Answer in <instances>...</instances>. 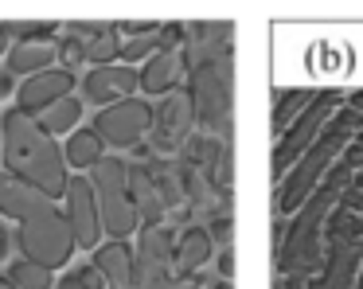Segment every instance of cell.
<instances>
[{"label":"cell","instance_id":"23","mask_svg":"<svg viewBox=\"0 0 363 289\" xmlns=\"http://www.w3.org/2000/svg\"><path fill=\"white\" fill-rule=\"evenodd\" d=\"M55 289H82V278H79V270H71L67 278H59V285Z\"/></svg>","mask_w":363,"mask_h":289},{"label":"cell","instance_id":"20","mask_svg":"<svg viewBox=\"0 0 363 289\" xmlns=\"http://www.w3.org/2000/svg\"><path fill=\"white\" fill-rule=\"evenodd\" d=\"M308 102H313V94H308V90H293L289 98L277 102V109H274V133H277V137H285V133H289L293 114H297V109H305Z\"/></svg>","mask_w":363,"mask_h":289},{"label":"cell","instance_id":"14","mask_svg":"<svg viewBox=\"0 0 363 289\" xmlns=\"http://www.w3.org/2000/svg\"><path fill=\"white\" fill-rule=\"evenodd\" d=\"M176 70H180L176 55L172 51H157L141 70V90L145 94H168L176 86Z\"/></svg>","mask_w":363,"mask_h":289},{"label":"cell","instance_id":"26","mask_svg":"<svg viewBox=\"0 0 363 289\" xmlns=\"http://www.w3.org/2000/svg\"><path fill=\"white\" fill-rule=\"evenodd\" d=\"M355 187H363V172H359V176H355Z\"/></svg>","mask_w":363,"mask_h":289},{"label":"cell","instance_id":"1","mask_svg":"<svg viewBox=\"0 0 363 289\" xmlns=\"http://www.w3.org/2000/svg\"><path fill=\"white\" fill-rule=\"evenodd\" d=\"M0 211L9 219H16V246L24 258L59 270L74 250V231L71 219L55 207L48 192L16 180L12 172L0 176Z\"/></svg>","mask_w":363,"mask_h":289},{"label":"cell","instance_id":"27","mask_svg":"<svg viewBox=\"0 0 363 289\" xmlns=\"http://www.w3.org/2000/svg\"><path fill=\"white\" fill-rule=\"evenodd\" d=\"M0 160H4V137H0Z\"/></svg>","mask_w":363,"mask_h":289},{"label":"cell","instance_id":"21","mask_svg":"<svg viewBox=\"0 0 363 289\" xmlns=\"http://www.w3.org/2000/svg\"><path fill=\"white\" fill-rule=\"evenodd\" d=\"M157 51H160V31H157V36L129 39V43L121 47V59H125V67H133V62H141V59H152Z\"/></svg>","mask_w":363,"mask_h":289},{"label":"cell","instance_id":"24","mask_svg":"<svg viewBox=\"0 0 363 289\" xmlns=\"http://www.w3.org/2000/svg\"><path fill=\"white\" fill-rule=\"evenodd\" d=\"M352 109H355V114H363V90L352 94Z\"/></svg>","mask_w":363,"mask_h":289},{"label":"cell","instance_id":"11","mask_svg":"<svg viewBox=\"0 0 363 289\" xmlns=\"http://www.w3.org/2000/svg\"><path fill=\"white\" fill-rule=\"evenodd\" d=\"M94 266L106 273V281H113V289H129L133 285V254H129L125 242H106V246H98L94 254Z\"/></svg>","mask_w":363,"mask_h":289},{"label":"cell","instance_id":"4","mask_svg":"<svg viewBox=\"0 0 363 289\" xmlns=\"http://www.w3.org/2000/svg\"><path fill=\"white\" fill-rule=\"evenodd\" d=\"M152 109L149 102L141 98H125V102H113V106H106L102 114L94 117V133L102 137L106 148H133L141 145V137L152 129Z\"/></svg>","mask_w":363,"mask_h":289},{"label":"cell","instance_id":"18","mask_svg":"<svg viewBox=\"0 0 363 289\" xmlns=\"http://www.w3.org/2000/svg\"><path fill=\"white\" fill-rule=\"evenodd\" d=\"M55 28L59 23H48V20H35V23H0L4 36H12L16 43H51L55 39Z\"/></svg>","mask_w":363,"mask_h":289},{"label":"cell","instance_id":"5","mask_svg":"<svg viewBox=\"0 0 363 289\" xmlns=\"http://www.w3.org/2000/svg\"><path fill=\"white\" fill-rule=\"evenodd\" d=\"M71 90H74V75H71V70H67V67H51V70H43V75H32V78L20 82L16 109H20V114H28V117H40V114H48L55 102L71 98Z\"/></svg>","mask_w":363,"mask_h":289},{"label":"cell","instance_id":"8","mask_svg":"<svg viewBox=\"0 0 363 289\" xmlns=\"http://www.w3.org/2000/svg\"><path fill=\"white\" fill-rule=\"evenodd\" d=\"M332 106H336V94H320V98L313 102V109L305 114V121L293 125V129L277 141V156H274V172H277V176L289 168V160H297V156L313 145V137L324 129V117L332 114Z\"/></svg>","mask_w":363,"mask_h":289},{"label":"cell","instance_id":"13","mask_svg":"<svg viewBox=\"0 0 363 289\" xmlns=\"http://www.w3.org/2000/svg\"><path fill=\"white\" fill-rule=\"evenodd\" d=\"M63 153H67V164H71V168H79V172L98 168V164L106 160V145H102V137L94 133V125H90V129H74Z\"/></svg>","mask_w":363,"mask_h":289},{"label":"cell","instance_id":"10","mask_svg":"<svg viewBox=\"0 0 363 289\" xmlns=\"http://www.w3.org/2000/svg\"><path fill=\"white\" fill-rule=\"evenodd\" d=\"M160 121H157V137H160V145H172V141H180L184 133H188V125H191V117H196V98L191 94H172V98L160 106Z\"/></svg>","mask_w":363,"mask_h":289},{"label":"cell","instance_id":"16","mask_svg":"<svg viewBox=\"0 0 363 289\" xmlns=\"http://www.w3.org/2000/svg\"><path fill=\"white\" fill-rule=\"evenodd\" d=\"M82 121V98H63L55 102V106L48 109V114H40V129L51 133V137H59V133H74V125Z\"/></svg>","mask_w":363,"mask_h":289},{"label":"cell","instance_id":"9","mask_svg":"<svg viewBox=\"0 0 363 289\" xmlns=\"http://www.w3.org/2000/svg\"><path fill=\"white\" fill-rule=\"evenodd\" d=\"M211 250H215V234H211V231H203V227H191V231H184V239L176 242V250H172L176 273H180V278H191L199 266L211 262Z\"/></svg>","mask_w":363,"mask_h":289},{"label":"cell","instance_id":"19","mask_svg":"<svg viewBox=\"0 0 363 289\" xmlns=\"http://www.w3.org/2000/svg\"><path fill=\"white\" fill-rule=\"evenodd\" d=\"M121 55V43H118V31L106 28L102 36H94L86 43V62H94V67H113V59Z\"/></svg>","mask_w":363,"mask_h":289},{"label":"cell","instance_id":"17","mask_svg":"<svg viewBox=\"0 0 363 289\" xmlns=\"http://www.w3.org/2000/svg\"><path fill=\"white\" fill-rule=\"evenodd\" d=\"M9 281L16 289H51V270L32 258H20V262L9 266Z\"/></svg>","mask_w":363,"mask_h":289},{"label":"cell","instance_id":"6","mask_svg":"<svg viewBox=\"0 0 363 289\" xmlns=\"http://www.w3.org/2000/svg\"><path fill=\"white\" fill-rule=\"evenodd\" d=\"M67 219L74 231V246H98V239L106 234L94 184L86 176H71V184H67Z\"/></svg>","mask_w":363,"mask_h":289},{"label":"cell","instance_id":"12","mask_svg":"<svg viewBox=\"0 0 363 289\" xmlns=\"http://www.w3.org/2000/svg\"><path fill=\"white\" fill-rule=\"evenodd\" d=\"M51 62H55V43H12L9 51V70L24 78L51 70Z\"/></svg>","mask_w":363,"mask_h":289},{"label":"cell","instance_id":"3","mask_svg":"<svg viewBox=\"0 0 363 289\" xmlns=\"http://www.w3.org/2000/svg\"><path fill=\"white\" fill-rule=\"evenodd\" d=\"M98 195V211H102V231L113 242H125L137 231V200H133V184H129V164L121 156H106L90 176Z\"/></svg>","mask_w":363,"mask_h":289},{"label":"cell","instance_id":"28","mask_svg":"<svg viewBox=\"0 0 363 289\" xmlns=\"http://www.w3.org/2000/svg\"><path fill=\"white\" fill-rule=\"evenodd\" d=\"M0 51H4V31H0Z\"/></svg>","mask_w":363,"mask_h":289},{"label":"cell","instance_id":"2","mask_svg":"<svg viewBox=\"0 0 363 289\" xmlns=\"http://www.w3.org/2000/svg\"><path fill=\"white\" fill-rule=\"evenodd\" d=\"M0 137H4V164H9L12 176L40 187V192H48L51 200L67 195V184H71V176H67V168H71L67 153L55 145L51 133L40 129L35 117L20 114V109H9L4 125H0Z\"/></svg>","mask_w":363,"mask_h":289},{"label":"cell","instance_id":"7","mask_svg":"<svg viewBox=\"0 0 363 289\" xmlns=\"http://www.w3.org/2000/svg\"><path fill=\"white\" fill-rule=\"evenodd\" d=\"M133 90H141V75L125 62L118 67H94L82 78V102H94V106H113V102L133 98Z\"/></svg>","mask_w":363,"mask_h":289},{"label":"cell","instance_id":"15","mask_svg":"<svg viewBox=\"0 0 363 289\" xmlns=\"http://www.w3.org/2000/svg\"><path fill=\"white\" fill-rule=\"evenodd\" d=\"M196 102H199L203 121H219L223 106H227V94H223V86H219V78H215L211 67H199L196 70Z\"/></svg>","mask_w":363,"mask_h":289},{"label":"cell","instance_id":"22","mask_svg":"<svg viewBox=\"0 0 363 289\" xmlns=\"http://www.w3.org/2000/svg\"><path fill=\"white\" fill-rule=\"evenodd\" d=\"M79 278H82V289H106V273L98 270L94 262H90V266H79Z\"/></svg>","mask_w":363,"mask_h":289},{"label":"cell","instance_id":"25","mask_svg":"<svg viewBox=\"0 0 363 289\" xmlns=\"http://www.w3.org/2000/svg\"><path fill=\"white\" fill-rule=\"evenodd\" d=\"M0 289H16V285H12V281H9V278H0Z\"/></svg>","mask_w":363,"mask_h":289}]
</instances>
